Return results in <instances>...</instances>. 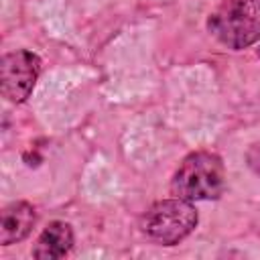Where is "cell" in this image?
<instances>
[{"mask_svg":"<svg viewBox=\"0 0 260 260\" xmlns=\"http://www.w3.org/2000/svg\"><path fill=\"white\" fill-rule=\"evenodd\" d=\"M225 189V167L211 150H195L183 158L173 175L171 191L187 201H211Z\"/></svg>","mask_w":260,"mask_h":260,"instance_id":"cell-1","label":"cell"},{"mask_svg":"<svg viewBox=\"0 0 260 260\" xmlns=\"http://www.w3.org/2000/svg\"><path fill=\"white\" fill-rule=\"evenodd\" d=\"M207 30L234 51L254 45L260 41V0H221L207 18Z\"/></svg>","mask_w":260,"mask_h":260,"instance_id":"cell-2","label":"cell"},{"mask_svg":"<svg viewBox=\"0 0 260 260\" xmlns=\"http://www.w3.org/2000/svg\"><path fill=\"white\" fill-rule=\"evenodd\" d=\"M199 215L191 201L173 197L152 203L140 219L142 234L160 246H175L197 228Z\"/></svg>","mask_w":260,"mask_h":260,"instance_id":"cell-3","label":"cell"},{"mask_svg":"<svg viewBox=\"0 0 260 260\" xmlns=\"http://www.w3.org/2000/svg\"><path fill=\"white\" fill-rule=\"evenodd\" d=\"M41 75V57L26 49L10 51L0 61V89L12 104H22L32 93Z\"/></svg>","mask_w":260,"mask_h":260,"instance_id":"cell-4","label":"cell"},{"mask_svg":"<svg viewBox=\"0 0 260 260\" xmlns=\"http://www.w3.org/2000/svg\"><path fill=\"white\" fill-rule=\"evenodd\" d=\"M37 223V211L28 201H12L0 215V244L10 246L22 242Z\"/></svg>","mask_w":260,"mask_h":260,"instance_id":"cell-5","label":"cell"},{"mask_svg":"<svg viewBox=\"0 0 260 260\" xmlns=\"http://www.w3.org/2000/svg\"><path fill=\"white\" fill-rule=\"evenodd\" d=\"M73 248V228L67 221H51L37 238L30 254L39 260H57L69 254Z\"/></svg>","mask_w":260,"mask_h":260,"instance_id":"cell-6","label":"cell"},{"mask_svg":"<svg viewBox=\"0 0 260 260\" xmlns=\"http://www.w3.org/2000/svg\"><path fill=\"white\" fill-rule=\"evenodd\" d=\"M246 162H248V167L260 177V142L250 144V148H248V152H246Z\"/></svg>","mask_w":260,"mask_h":260,"instance_id":"cell-7","label":"cell"},{"mask_svg":"<svg viewBox=\"0 0 260 260\" xmlns=\"http://www.w3.org/2000/svg\"><path fill=\"white\" fill-rule=\"evenodd\" d=\"M258 57H260V49H258Z\"/></svg>","mask_w":260,"mask_h":260,"instance_id":"cell-8","label":"cell"}]
</instances>
